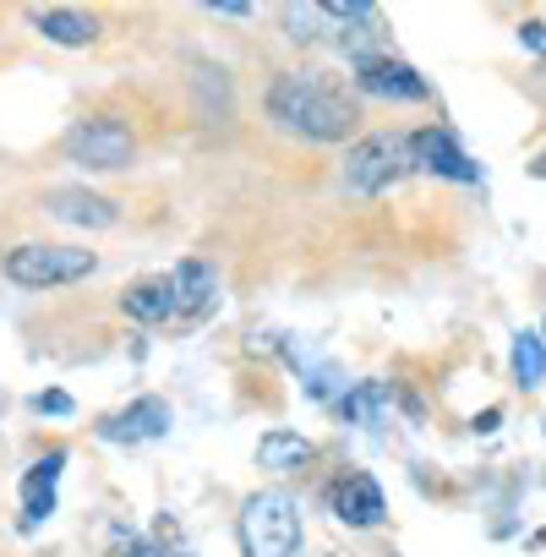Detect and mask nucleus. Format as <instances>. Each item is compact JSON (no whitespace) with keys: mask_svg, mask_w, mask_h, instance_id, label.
<instances>
[{"mask_svg":"<svg viewBox=\"0 0 546 557\" xmlns=\"http://www.w3.org/2000/svg\"><path fill=\"white\" fill-rule=\"evenodd\" d=\"M164 285H170L175 312H202V307L219 296V273H213L202 257H186V262H175V273L164 278Z\"/></svg>","mask_w":546,"mask_h":557,"instance_id":"1a4fd4ad","label":"nucleus"},{"mask_svg":"<svg viewBox=\"0 0 546 557\" xmlns=\"http://www.w3.org/2000/svg\"><path fill=\"white\" fill-rule=\"evenodd\" d=\"M405 170H410V137L377 132V137H367V143L350 148V159H345V191L377 197V191L394 186Z\"/></svg>","mask_w":546,"mask_h":557,"instance_id":"20e7f679","label":"nucleus"},{"mask_svg":"<svg viewBox=\"0 0 546 557\" xmlns=\"http://www.w3.org/2000/svg\"><path fill=\"white\" fill-rule=\"evenodd\" d=\"M285 23H290V39H318L323 7H285Z\"/></svg>","mask_w":546,"mask_h":557,"instance_id":"a211bd4d","label":"nucleus"},{"mask_svg":"<svg viewBox=\"0 0 546 557\" xmlns=\"http://www.w3.org/2000/svg\"><path fill=\"white\" fill-rule=\"evenodd\" d=\"M301 513L290 492H251L240 508V552L246 557H296Z\"/></svg>","mask_w":546,"mask_h":557,"instance_id":"f03ea898","label":"nucleus"},{"mask_svg":"<svg viewBox=\"0 0 546 557\" xmlns=\"http://www.w3.org/2000/svg\"><path fill=\"white\" fill-rule=\"evenodd\" d=\"M121 312H126L132 323H164V318L175 312L170 285H132V290L121 296Z\"/></svg>","mask_w":546,"mask_h":557,"instance_id":"2eb2a0df","label":"nucleus"},{"mask_svg":"<svg viewBox=\"0 0 546 557\" xmlns=\"http://www.w3.org/2000/svg\"><path fill=\"white\" fill-rule=\"evenodd\" d=\"M519 45L535 50V55H546V23H524V28H519Z\"/></svg>","mask_w":546,"mask_h":557,"instance_id":"aec40b11","label":"nucleus"},{"mask_svg":"<svg viewBox=\"0 0 546 557\" xmlns=\"http://www.w3.org/2000/svg\"><path fill=\"white\" fill-rule=\"evenodd\" d=\"M508 361H513V377H519L524 388H541V383H546V345H541V334L519 329V334H513Z\"/></svg>","mask_w":546,"mask_h":557,"instance_id":"dca6fc26","label":"nucleus"},{"mask_svg":"<svg viewBox=\"0 0 546 557\" xmlns=\"http://www.w3.org/2000/svg\"><path fill=\"white\" fill-rule=\"evenodd\" d=\"M28 23L50 39V45H66V50H83L99 39V23L83 17V12H66V7H50V12H28Z\"/></svg>","mask_w":546,"mask_h":557,"instance_id":"ddd939ff","label":"nucleus"},{"mask_svg":"<svg viewBox=\"0 0 546 557\" xmlns=\"http://www.w3.org/2000/svg\"><path fill=\"white\" fill-rule=\"evenodd\" d=\"M268 110H273V121H280V126H290V132H301L312 143H339L356 126L350 99H339L323 77H307V72H290V77L273 83Z\"/></svg>","mask_w":546,"mask_h":557,"instance_id":"f257e3e1","label":"nucleus"},{"mask_svg":"<svg viewBox=\"0 0 546 557\" xmlns=\"http://www.w3.org/2000/svg\"><path fill=\"white\" fill-rule=\"evenodd\" d=\"M66 159L88 170H126L132 164V132L121 121H77L66 132Z\"/></svg>","mask_w":546,"mask_h":557,"instance_id":"39448f33","label":"nucleus"},{"mask_svg":"<svg viewBox=\"0 0 546 557\" xmlns=\"http://www.w3.org/2000/svg\"><path fill=\"white\" fill-rule=\"evenodd\" d=\"M99 268L94 251L83 246H50V240H28L17 251H7V278L23 290H50V285H77Z\"/></svg>","mask_w":546,"mask_h":557,"instance_id":"7ed1b4c3","label":"nucleus"},{"mask_svg":"<svg viewBox=\"0 0 546 557\" xmlns=\"http://www.w3.org/2000/svg\"><path fill=\"white\" fill-rule=\"evenodd\" d=\"M361 94H372V99H399V104H421L432 88H426V77H421L415 66H405V61H367V66H361Z\"/></svg>","mask_w":546,"mask_h":557,"instance_id":"0eeeda50","label":"nucleus"},{"mask_svg":"<svg viewBox=\"0 0 546 557\" xmlns=\"http://www.w3.org/2000/svg\"><path fill=\"white\" fill-rule=\"evenodd\" d=\"M164 426H170L164 399H137L132 410H121V416L104 421V437H110V443H148V437H159Z\"/></svg>","mask_w":546,"mask_h":557,"instance_id":"9b49d317","label":"nucleus"},{"mask_svg":"<svg viewBox=\"0 0 546 557\" xmlns=\"http://www.w3.org/2000/svg\"><path fill=\"white\" fill-rule=\"evenodd\" d=\"M208 12H219V17H251V7H246V0H213Z\"/></svg>","mask_w":546,"mask_h":557,"instance_id":"412c9836","label":"nucleus"},{"mask_svg":"<svg viewBox=\"0 0 546 557\" xmlns=\"http://www.w3.org/2000/svg\"><path fill=\"white\" fill-rule=\"evenodd\" d=\"M45 208H50L55 219H66V224H83V230H110V224H115V202H104V197H94V191H83V186L50 191Z\"/></svg>","mask_w":546,"mask_h":557,"instance_id":"9d476101","label":"nucleus"},{"mask_svg":"<svg viewBox=\"0 0 546 557\" xmlns=\"http://www.w3.org/2000/svg\"><path fill=\"white\" fill-rule=\"evenodd\" d=\"M34 410H39V416H72V394H61V388L34 394Z\"/></svg>","mask_w":546,"mask_h":557,"instance_id":"6ab92c4d","label":"nucleus"},{"mask_svg":"<svg viewBox=\"0 0 546 557\" xmlns=\"http://www.w3.org/2000/svg\"><path fill=\"white\" fill-rule=\"evenodd\" d=\"M132 557H159V552H153V546H137V552H132Z\"/></svg>","mask_w":546,"mask_h":557,"instance_id":"4be33fe9","label":"nucleus"},{"mask_svg":"<svg viewBox=\"0 0 546 557\" xmlns=\"http://www.w3.org/2000/svg\"><path fill=\"white\" fill-rule=\"evenodd\" d=\"M61 465H66V448H50L28 475H23V503H28V530L39 524V519H50V508H55V475H61Z\"/></svg>","mask_w":546,"mask_h":557,"instance_id":"f8f14e48","label":"nucleus"},{"mask_svg":"<svg viewBox=\"0 0 546 557\" xmlns=\"http://www.w3.org/2000/svg\"><path fill=\"white\" fill-rule=\"evenodd\" d=\"M334 513H339L345 524H356V530H372V524H383V513H388V503H383V486H377L372 475H345V481L334 486Z\"/></svg>","mask_w":546,"mask_h":557,"instance_id":"6e6552de","label":"nucleus"},{"mask_svg":"<svg viewBox=\"0 0 546 557\" xmlns=\"http://www.w3.org/2000/svg\"><path fill=\"white\" fill-rule=\"evenodd\" d=\"M410 164L415 170H426V175H443V181H481V164L443 132V126H426V132H415L410 137Z\"/></svg>","mask_w":546,"mask_h":557,"instance_id":"423d86ee","label":"nucleus"},{"mask_svg":"<svg viewBox=\"0 0 546 557\" xmlns=\"http://www.w3.org/2000/svg\"><path fill=\"white\" fill-rule=\"evenodd\" d=\"M383 405H388V388H383V383H361V388H350V394H345V416H350V421H361V426H372Z\"/></svg>","mask_w":546,"mask_h":557,"instance_id":"f3484780","label":"nucleus"},{"mask_svg":"<svg viewBox=\"0 0 546 557\" xmlns=\"http://www.w3.org/2000/svg\"><path fill=\"white\" fill-rule=\"evenodd\" d=\"M312 459V443L301 437V432H262V443H257V465L262 470H296V465H307Z\"/></svg>","mask_w":546,"mask_h":557,"instance_id":"4468645a","label":"nucleus"}]
</instances>
